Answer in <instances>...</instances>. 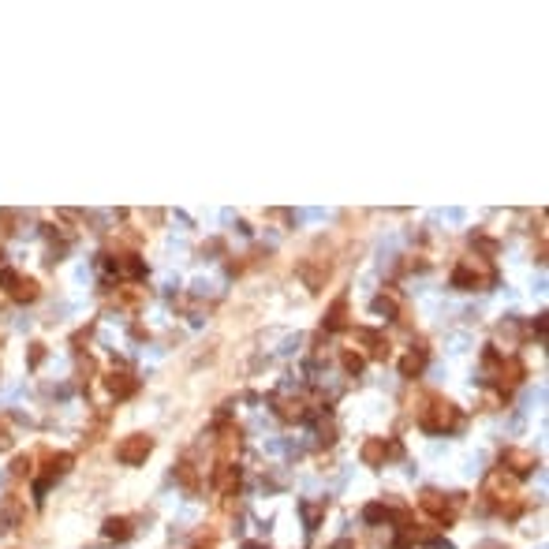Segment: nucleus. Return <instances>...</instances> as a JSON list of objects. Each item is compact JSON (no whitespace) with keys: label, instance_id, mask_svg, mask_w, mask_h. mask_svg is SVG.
I'll use <instances>...</instances> for the list:
<instances>
[{"label":"nucleus","instance_id":"1","mask_svg":"<svg viewBox=\"0 0 549 549\" xmlns=\"http://www.w3.org/2000/svg\"><path fill=\"white\" fill-rule=\"evenodd\" d=\"M460 423H463L460 407L441 400V396H430V404L418 411V426L426 434H452V430H460Z\"/></svg>","mask_w":549,"mask_h":549},{"label":"nucleus","instance_id":"2","mask_svg":"<svg viewBox=\"0 0 549 549\" xmlns=\"http://www.w3.org/2000/svg\"><path fill=\"white\" fill-rule=\"evenodd\" d=\"M497 280V273L490 269V265H482V258H463L456 269H452V288L460 291H471V288H490Z\"/></svg>","mask_w":549,"mask_h":549},{"label":"nucleus","instance_id":"3","mask_svg":"<svg viewBox=\"0 0 549 549\" xmlns=\"http://www.w3.org/2000/svg\"><path fill=\"white\" fill-rule=\"evenodd\" d=\"M0 288H4L8 295L15 299V303H34V299L41 295L38 280H34V277H23V273H15V269H0Z\"/></svg>","mask_w":549,"mask_h":549},{"label":"nucleus","instance_id":"4","mask_svg":"<svg viewBox=\"0 0 549 549\" xmlns=\"http://www.w3.org/2000/svg\"><path fill=\"white\" fill-rule=\"evenodd\" d=\"M150 452H153V437H146V434H131L116 445V460L124 467H139V463H146Z\"/></svg>","mask_w":549,"mask_h":549},{"label":"nucleus","instance_id":"5","mask_svg":"<svg viewBox=\"0 0 549 549\" xmlns=\"http://www.w3.org/2000/svg\"><path fill=\"white\" fill-rule=\"evenodd\" d=\"M418 504H423L430 516H437V523H452L456 519V508H460V497H445L437 490H426L423 497H418Z\"/></svg>","mask_w":549,"mask_h":549},{"label":"nucleus","instance_id":"6","mask_svg":"<svg viewBox=\"0 0 549 549\" xmlns=\"http://www.w3.org/2000/svg\"><path fill=\"white\" fill-rule=\"evenodd\" d=\"M273 411H277L284 423H306V418L314 415V407H311L306 396H277L273 400Z\"/></svg>","mask_w":549,"mask_h":549},{"label":"nucleus","instance_id":"7","mask_svg":"<svg viewBox=\"0 0 549 549\" xmlns=\"http://www.w3.org/2000/svg\"><path fill=\"white\" fill-rule=\"evenodd\" d=\"M538 467V456L535 452H527V449H504L501 452V471L504 475H530V471Z\"/></svg>","mask_w":549,"mask_h":549},{"label":"nucleus","instance_id":"8","mask_svg":"<svg viewBox=\"0 0 549 549\" xmlns=\"http://www.w3.org/2000/svg\"><path fill=\"white\" fill-rule=\"evenodd\" d=\"M105 389H109L113 400H127V396L139 392V377H135L131 370H109L105 374Z\"/></svg>","mask_w":549,"mask_h":549},{"label":"nucleus","instance_id":"9","mask_svg":"<svg viewBox=\"0 0 549 549\" xmlns=\"http://www.w3.org/2000/svg\"><path fill=\"white\" fill-rule=\"evenodd\" d=\"M348 325V295H340L337 303L325 311V333H340Z\"/></svg>","mask_w":549,"mask_h":549},{"label":"nucleus","instance_id":"10","mask_svg":"<svg viewBox=\"0 0 549 549\" xmlns=\"http://www.w3.org/2000/svg\"><path fill=\"white\" fill-rule=\"evenodd\" d=\"M236 449H239V426H225V430H221V437H217L221 460L232 463V460H236Z\"/></svg>","mask_w":549,"mask_h":549},{"label":"nucleus","instance_id":"11","mask_svg":"<svg viewBox=\"0 0 549 549\" xmlns=\"http://www.w3.org/2000/svg\"><path fill=\"white\" fill-rule=\"evenodd\" d=\"M236 482H239V467H232V463H225V460H221L217 467H213V486H217L221 493H228Z\"/></svg>","mask_w":549,"mask_h":549},{"label":"nucleus","instance_id":"12","mask_svg":"<svg viewBox=\"0 0 549 549\" xmlns=\"http://www.w3.org/2000/svg\"><path fill=\"white\" fill-rule=\"evenodd\" d=\"M385 452H392V456H400V445H389V449H385V441H366L363 445V463H370V467H377V463L385 460Z\"/></svg>","mask_w":549,"mask_h":549},{"label":"nucleus","instance_id":"13","mask_svg":"<svg viewBox=\"0 0 549 549\" xmlns=\"http://www.w3.org/2000/svg\"><path fill=\"white\" fill-rule=\"evenodd\" d=\"M423 366H426V348H418V351L411 348L407 355L400 359V374H404V377H418V374H423Z\"/></svg>","mask_w":549,"mask_h":549},{"label":"nucleus","instance_id":"14","mask_svg":"<svg viewBox=\"0 0 549 549\" xmlns=\"http://www.w3.org/2000/svg\"><path fill=\"white\" fill-rule=\"evenodd\" d=\"M105 538H116V542L131 538V519H127V516H113V519H105Z\"/></svg>","mask_w":549,"mask_h":549},{"label":"nucleus","instance_id":"15","mask_svg":"<svg viewBox=\"0 0 549 549\" xmlns=\"http://www.w3.org/2000/svg\"><path fill=\"white\" fill-rule=\"evenodd\" d=\"M176 478L187 486V490H199V475H194V463H191V460H183V463L176 467Z\"/></svg>","mask_w":549,"mask_h":549},{"label":"nucleus","instance_id":"16","mask_svg":"<svg viewBox=\"0 0 549 549\" xmlns=\"http://www.w3.org/2000/svg\"><path fill=\"white\" fill-rule=\"evenodd\" d=\"M396 311H400V306H396V299H392V295H385V291L374 299V314H385V318H396Z\"/></svg>","mask_w":549,"mask_h":549},{"label":"nucleus","instance_id":"17","mask_svg":"<svg viewBox=\"0 0 549 549\" xmlns=\"http://www.w3.org/2000/svg\"><path fill=\"white\" fill-rule=\"evenodd\" d=\"M471 243H475L478 251L486 254V258H493V254H497V239H490V236H482V232H475V236H471Z\"/></svg>","mask_w":549,"mask_h":549},{"label":"nucleus","instance_id":"18","mask_svg":"<svg viewBox=\"0 0 549 549\" xmlns=\"http://www.w3.org/2000/svg\"><path fill=\"white\" fill-rule=\"evenodd\" d=\"M340 363H344V370L355 377V374H363V355H359V351H344V359H340Z\"/></svg>","mask_w":549,"mask_h":549},{"label":"nucleus","instance_id":"19","mask_svg":"<svg viewBox=\"0 0 549 549\" xmlns=\"http://www.w3.org/2000/svg\"><path fill=\"white\" fill-rule=\"evenodd\" d=\"M322 512H325V504H303V516H306V527H318V519H322Z\"/></svg>","mask_w":549,"mask_h":549},{"label":"nucleus","instance_id":"20","mask_svg":"<svg viewBox=\"0 0 549 549\" xmlns=\"http://www.w3.org/2000/svg\"><path fill=\"white\" fill-rule=\"evenodd\" d=\"M385 516H389V508H385V504H366V512H363L366 523H377V519H385Z\"/></svg>","mask_w":549,"mask_h":549},{"label":"nucleus","instance_id":"21","mask_svg":"<svg viewBox=\"0 0 549 549\" xmlns=\"http://www.w3.org/2000/svg\"><path fill=\"white\" fill-rule=\"evenodd\" d=\"M30 463H34L30 456H15V463H12V475H15V478L30 475Z\"/></svg>","mask_w":549,"mask_h":549},{"label":"nucleus","instance_id":"22","mask_svg":"<svg viewBox=\"0 0 549 549\" xmlns=\"http://www.w3.org/2000/svg\"><path fill=\"white\" fill-rule=\"evenodd\" d=\"M45 359V344H30V366H41Z\"/></svg>","mask_w":549,"mask_h":549},{"label":"nucleus","instance_id":"23","mask_svg":"<svg viewBox=\"0 0 549 549\" xmlns=\"http://www.w3.org/2000/svg\"><path fill=\"white\" fill-rule=\"evenodd\" d=\"M12 445V434H8V423H0V449H8Z\"/></svg>","mask_w":549,"mask_h":549},{"label":"nucleus","instance_id":"24","mask_svg":"<svg viewBox=\"0 0 549 549\" xmlns=\"http://www.w3.org/2000/svg\"><path fill=\"white\" fill-rule=\"evenodd\" d=\"M535 333H538V337L546 333V314H538V318H535Z\"/></svg>","mask_w":549,"mask_h":549},{"label":"nucleus","instance_id":"25","mask_svg":"<svg viewBox=\"0 0 549 549\" xmlns=\"http://www.w3.org/2000/svg\"><path fill=\"white\" fill-rule=\"evenodd\" d=\"M478 549H504V546H501V542H482Z\"/></svg>","mask_w":549,"mask_h":549},{"label":"nucleus","instance_id":"26","mask_svg":"<svg viewBox=\"0 0 549 549\" xmlns=\"http://www.w3.org/2000/svg\"><path fill=\"white\" fill-rule=\"evenodd\" d=\"M243 549H265V546H262V542H247Z\"/></svg>","mask_w":549,"mask_h":549},{"label":"nucleus","instance_id":"27","mask_svg":"<svg viewBox=\"0 0 549 549\" xmlns=\"http://www.w3.org/2000/svg\"><path fill=\"white\" fill-rule=\"evenodd\" d=\"M199 549H213V546H199Z\"/></svg>","mask_w":549,"mask_h":549}]
</instances>
